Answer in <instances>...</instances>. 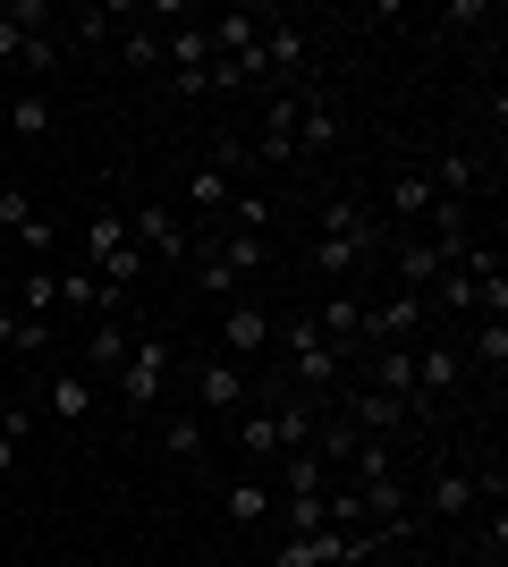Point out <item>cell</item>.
<instances>
[{
  "label": "cell",
  "mask_w": 508,
  "mask_h": 567,
  "mask_svg": "<svg viewBox=\"0 0 508 567\" xmlns=\"http://www.w3.org/2000/svg\"><path fill=\"white\" fill-rule=\"evenodd\" d=\"M9 306L34 313V322H51V313H60V262H25L18 288H9Z\"/></svg>",
  "instance_id": "26"
},
{
  "label": "cell",
  "mask_w": 508,
  "mask_h": 567,
  "mask_svg": "<svg viewBox=\"0 0 508 567\" xmlns=\"http://www.w3.org/2000/svg\"><path fill=\"white\" fill-rule=\"evenodd\" d=\"M271 508H280L271 474H246V466H238V483L220 492V517H229V525H271Z\"/></svg>",
  "instance_id": "22"
},
{
  "label": "cell",
  "mask_w": 508,
  "mask_h": 567,
  "mask_svg": "<svg viewBox=\"0 0 508 567\" xmlns=\"http://www.w3.org/2000/svg\"><path fill=\"white\" fill-rule=\"evenodd\" d=\"M60 18L51 0H0V76L18 69V51H25V34H43V25Z\"/></svg>",
  "instance_id": "16"
},
{
  "label": "cell",
  "mask_w": 508,
  "mask_h": 567,
  "mask_svg": "<svg viewBox=\"0 0 508 567\" xmlns=\"http://www.w3.org/2000/svg\"><path fill=\"white\" fill-rule=\"evenodd\" d=\"M9 339H18V306L0 297V355H9Z\"/></svg>",
  "instance_id": "37"
},
{
  "label": "cell",
  "mask_w": 508,
  "mask_h": 567,
  "mask_svg": "<svg viewBox=\"0 0 508 567\" xmlns=\"http://www.w3.org/2000/svg\"><path fill=\"white\" fill-rule=\"evenodd\" d=\"M187 390H195V415H204V424H229V415H238V406L246 399H255V381H246V364H229V355H204V364H195V373H187Z\"/></svg>",
  "instance_id": "5"
},
{
  "label": "cell",
  "mask_w": 508,
  "mask_h": 567,
  "mask_svg": "<svg viewBox=\"0 0 508 567\" xmlns=\"http://www.w3.org/2000/svg\"><path fill=\"white\" fill-rule=\"evenodd\" d=\"M356 313H364V297H322V306H314V331L339 348V364L356 355Z\"/></svg>",
  "instance_id": "30"
},
{
  "label": "cell",
  "mask_w": 508,
  "mask_h": 567,
  "mask_svg": "<svg viewBox=\"0 0 508 567\" xmlns=\"http://www.w3.org/2000/svg\"><path fill=\"white\" fill-rule=\"evenodd\" d=\"M120 25H136V0H94V9H76V18H69V43L102 51V43H120Z\"/></svg>",
  "instance_id": "18"
},
{
  "label": "cell",
  "mask_w": 508,
  "mask_h": 567,
  "mask_svg": "<svg viewBox=\"0 0 508 567\" xmlns=\"http://www.w3.org/2000/svg\"><path fill=\"white\" fill-rule=\"evenodd\" d=\"M60 60H69V43H60L51 25H43V34H25V51H18V69H25V76H51Z\"/></svg>",
  "instance_id": "34"
},
{
  "label": "cell",
  "mask_w": 508,
  "mask_h": 567,
  "mask_svg": "<svg viewBox=\"0 0 508 567\" xmlns=\"http://www.w3.org/2000/svg\"><path fill=\"white\" fill-rule=\"evenodd\" d=\"M0 127H9V144H51V136H60V102L18 85V94H9V111H0Z\"/></svg>",
  "instance_id": "15"
},
{
  "label": "cell",
  "mask_w": 508,
  "mask_h": 567,
  "mask_svg": "<svg viewBox=\"0 0 508 567\" xmlns=\"http://www.w3.org/2000/svg\"><path fill=\"white\" fill-rule=\"evenodd\" d=\"M339 94L322 85V76H305L297 85V162H322V153H339Z\"/></svg>",
  "instance_id": "8"
},
{
  "label": "cell",
  "mask_w": 508,
  "mask_h": 567,
  "mask_svg": "<svg viewBox=\"0 0 508 567\" xmlns=\"http://www.w3.org/2000/svg\"><path fill=\"white\" fill-rule=\"evenodd\" d=\"M127 348H136V331H127L120 313H102L94 331H85V364H76V373H94V381H111L127 364Z\"/></svg>",
  "instance_id": "20"
},
{
  "label": "cell",
  "mask_w": 508,
  "mask_h": 567,
  "mask_svg": "<svg viewBox=\"0 0 508 567\" xmlns=\"http://www.w3.org/2000/svg\"><path fill=\"white\" fill-rule=\"evenodd\" d=\"M0 229L18 237V246H25L34 262H51V246H60V220H51V213H43V204H34L25 187H0Z\"/></svg>",
  "instance_id": "12"
},
{
  "label": "cell",
  "mask_w": 508,
  "mask_h": 567,
  "mask_svg": "<svg viewBox=\"0 0 508 567\" xmlns=\"http://www.w3.org/2000/svg\"><path fill=\"white\" fill-rule=\"evenodd\" d=\"M271 322H280V313H271L263 297H238V306H220V355H229V364H255V355L271 348Z\"/></svg>",
  "instance_id": "10"
},
{
  "label": "cell",
  "mask_w": 508,
  "mask_h": 567,
  "mask_svg": "<svg viewBox=\"0 0 508 567\" xmlns=\"http://www.w3.org/2000/svg\"><path fill=\"white\" fill-rule=\"evenodd\" d=\"M440 204V187L424 178V162H407L398 178H390V229H424V213Z\"/></svg>",
  "instance_id": "17"
},
{
  "label": "cell",
  "mask_w": 508,
  "mask_h": 567,
  "mask_svg": "<svg viewBox=\"0 0 508 567\" xmlns=\"http://www.w3.org/2000/svg\"><path fill=\"white\" fill-rule=\"evenodd\" d=\"M153 441H162L169 466H204V450H212V424H204L195 406H153Z\"/></svg>",
  "instance_id": "13"
},
{
  "label": "cell",
  "mask_w": 508,
  "mask_h": 567,
  "mask_svg": "<svg viewBox=\"0 0 508 567\" xmlns=\"http://www.w3.org/2000/svg\"><path fill=\"white\" fill-rule=\"evenodd\" d=\"M9 355H51V322H34V313H18V339H9Z\"/></svg>",
  "instance_id": "36"
},
{
  "label": "cell",
  "mask_w": 508,
  "mask_h": 567,
  "mask_svg": "<svg viewBox=\"0 0 508 567\" xmlns=\"http://www.w3.org/2000/svg\"><path fill=\"white\" fill-rule=\"evenodd\" d=\"M127 237L145 246V262H169V271H187V255H195V220L178 204H162V195L127 213Z\"/></svg>",
  "instance_id": "3"
},
{
  "label": "cell",
  "mask_w": 508,
  "mask_h": 567,
  "mask_svg": "<svg viewBox=\"0 0 508 567\" xmlns=\"http://www.w3.org/2000/svg\"><path fill=\"white\" fill-rule=\"evenodd\" d=\"M415 390L449 406V399H458V390H466V355L449 348V339H424V348H415Z\"/></svg>",
  "instance_id": "14"
},
{
  "label": "cell",
  "mask_w": 508,
  "mask_h": 567,
  "mask_svg": "<svg viewBox=\"0 0 508 567\" xmlns=\"http://www.w3.org/2000/svg\"><path fill=\"white\" fill-rule=\"evenodd\" d=\"M0 111H9V76H0Z\"/></svg>",
  "instance_id": "38"
},
{
  "label": "cell",
  "mask_w": 508,
  "mask_h": 567,
  "mask_svg": "<svg viewBox=\"0 0 508 567\" xmlns=\"http://www.w3.org/2000/svg\"><path fill=\"white\" fill-rule=\"evenodd\" d=\"M415 331H424V297H415V288H382V297L356 313V355L364 348H415Z\"/></svg>",
  "instance_id": "4"
},
{
  "label": "cell",
  "mask_w": 508,
  "mask_h": 567,
  "mask_svg": "<svg viewBox=\"0 0 508 567\" xmlns=\"http://www.w3.org/2000/svg\"><path fill=\"white\" fill-rule=\"evenodd\" d=\"M43 415L69 432V441H85V432H94V373L51 364V373H43Z\"/></svg>",
  "instance_id": "9"
},
{
  "label": "cell",
  "mask_w": 508,
  "mask_h": 567,
  "mask_svg": "<svg viewBox=\"0 0 508 567\" xmlns=\"http://www.w3.org/2000/svg\"><path fill=\"white\" fill-rule=\"evenodd\" d=\"M111 51H120L136 76H153V69H162V25H145V9H136V25H120V43H111Z\"/></svg>",
  "instance_id": "31"
},
{
  "label": "cell",
  "mask_w": 508,
  "mask_h": 567,
  "mask_svg": "<svg viewBox=\"0 0 508 567\" xmlns=\"http://www.w3.org/2000/svg\"><path fill=\"white\" fill-rule=\"evenodd\" d=\"M187 280L204 288L212 306H238V297H246V288H238V271H229V262L212 255V237H195V255H187Z\"/></svg>",
  "instance_id": "27"
},
{
  "label": "cell",
  "mask_w": 508,
  "mask_h": 567,
  "mask_svg": "<svg viewBox=\"0 0 508 567\" xmlns=\"http://www.w3.org/2000/svg\"><path fill=\"white\" fill-rule=\"evenodd\" d=\"M204 237H212V255L238 271V288H255L271 271V237H246V229H204Z\"/></svg>",
  "instance_id": "23"
},
{
  "label": "cell",
  "mask_w": 508,
  "mask_h": 567,
  "mask_svg": "<svg viewBox=\"0 0 508 567\" xmlns=\"http://www.w3.org/2000/svg\"><path fill=\"white\" fill-rule=\"evenodd\" d=\"M229 195H238V169H229V153L212 144V153H204V162L187 169V204H178V213L195 220V237H204V229H220V213H229Z\"/></svg>",
  "instance_id": "7"
},
{
  "label": "cell",
  "mask_w": 508,
  "mask_h": 567,
  "mask_svg": "<svg viewBox=\"0 0 508 567\" xmlns=\"http://www.w3.org/2000/svg\"><path fill=\"white\" fill-rule=\"evenodd\" d=\"M271 517H280V534H322V525H331V492L322 499H280Z\"/></svg>",
  "instance_id": "33"
},
{
  "label": "cell",
  "mask_w": 508,
  "mask_h": 567,
  "mask_svg": "<svg viewBox=\"0 0 508 567\" xmlns=\"http://www.w3.org/2000/svg\"><path fill=\"white\" fill-rule=\"evenodd\" d=\"M60 313H120V297H111L85 262H60Z\"/></svg>",
  "instance_id": "28"
},
{
  "label": "cell",
  "mask_w": 508,
  "mask_h": 567,
  "mask_svg": "<svg viewBox=\"0 0 508 567\" xmlns=\"http://www.w3.org/2000/svg\"><path fill=\"white\" fill-rule=\"evenodd\" d=\"M169 373H178V339H169V331H136L127 364L111 373V381H120V406H127V415H153V406L169 399Z\"/></svg>",
  "instance_id": "2"
},
{
  "label": "cell",
  "mask_w": 508,
  "mask_h": 567,
  "mask_svg": "<svg viewBox=\"0 0 508 567\" xmlns=\"http://www.w3.org/2000/svg\"><path fill=\"white\" fill-rule=\"evenodd\" d=\"M373 255H382V246H364V237H314V246H305V262H314V280H356V271H364V262H373Z\"/></svg>",
  "instance_id": "19"
},
{
  "label": "cell",
  "mask_w": 508,
  "mask_h": 567,
  "mask_svg": "<svg viewBox=\"0 0 508 567\" xmlns=\"http://www.w3.org/2000/svg\"><path fill=\"white\" fill-rule=\"evenodd\" d=\"M305 51H314V43H305V25L271 9V25H263V69L289 85V76H305Z\"/></svg>",
  "instance_id": "21"
},
{
  "label": "cell",
  "mask_w": 508,
  "mask_h": 567,
  "mask_svg": "<svg viewBox=\"0 0 508 567\" xmlns=\"http://www.w3.org/2000/svg\"><path fill=\"white\" fill-rule=\"evenodd\" d=\"M440 25H449V34H484V25H500V9H484V0H449Z\"/></svg>",
  "instance_id": "35"
},
{
  "label": "cell",
  "mask_w": 508,
  "mask_h": 567,
  "mask_svg": "<svg viewBox=\"0 0 508 567\" xmlns=\"http://www.w3.org/2000/svg\"><path fill=\"white\" fill-rule=\"evenodd\" d=\"M220 229H246V237H263V229H271V195L238 187V195H229V213H220Z\"/></svg>",
  "instance_id": "32"
},
{
  "label": "cell",
  "mask_w": 508,
  "mask_h": 567,
  "mask_svg": "<svg viewBox=\"0 0 508 567\" xmlns=\"http://www.w3.org/2000/svg\"><path fill=\"white\" fill-rule=\"evenodd\" d=\"M466 373H484L491 390H500V373H508V322H475V339H466Z\"/></svg>",
  "instance_id": "29"
},
{
  "label": "cell",
  "mask_w": 508,
  "mask_h": 567,
  "mask_svg": "<svg viewBox=\"0 0 508 567\" xmlns=\"http://www.w3.org/2000/svg\"><path fill=\"white\" fill-rule=\"evenodd\" d=\"M331 483H339V474L322 466L314 450H289V457H280V466H271V492H280V499H322V492H331Z\"/></svg>",
  "instance_id": "24"
},
{
  "label": "cell",
  "mask_w": 508,
  "mask_h": 567,
  "mask_svg": "<svg viewBox=\"0 0 508 567\" xmlns=\"http://www.w3.org/2000/svg\"><path fill=\"white\" fill-rule=\"evenodd\" d=\"M415 499H424V517H440V525H466L484 508V499H475V466H433L415 483Z\"/></svg>",
  "instance_id": "11"
},
{
  "label": "cell",
  "mask_w": 508,
  "mask_h": 567,
  "mask_svg": "<svg viewBox=\"0 0 508 567\" xmlns=\"http://www.w3.org/2000/svg\"><path fill=\"white\" fill-rule=\"evenodd\" d=\"M127 246H136V237H127V213H94V220H85V255H76V262L102 280V271H111Z\"/></svg>",
  "instance_id": "25"
},
{
  "label": "cell",
  "mask_w": 508,
  "mask_h": 567,
  "mask_svg": "<svg viewBox=\"0 0 508 567\" xmlns=\"http://www.w3.org/2000/svg\"><path fill=\"white\" fill-rule=\"evenodd\" d=\"M424 178H433L449 204H484V195H500V162H484V153H466V144H449V153H433L424 162Z\"/></svg>",
  "instance_id": "6"
},
{
  "label": "cell",
  "mask_w": 508,
  "mask_h": 567,
  "mask_svg": "<svg viewBox=\"0 0 508 567\" xmlns=\"http://www.w3.org/2000/svg\"><path fill=\"white\" fill-rule=\"evenodd\" d=\"M271 348L289 355V390H297V399H314V406L331 399L339 373H348V364H339V348L314 331V313H289V322H271Z\"/></svg>",
  "instance_id": "1"
}]
</instances>
